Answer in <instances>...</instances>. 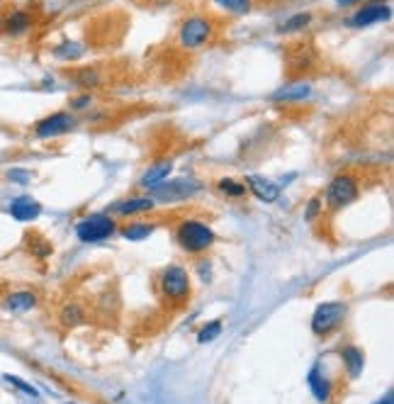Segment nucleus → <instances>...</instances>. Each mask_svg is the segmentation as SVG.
<instances>
[{"mask_svg":"<svg viewBox=\"0 0 394 404\" xmlns=\"http://www.w3.org/2000/svg\"><path fill=\"white\" fill-rule=\"evenodd\" d=\"M8 181H13L15 186H27L32 181V173L24 168H13V171H8Z\"/></svg>","mask_w":394,"mask_h":404,"instance_id":"nucleus-32","label":"nucleus"},{"mask_svg":"<svg viewBox=\"0 0 394 404\" xmlns=\"http://www.w3.org/2000/svg\"><path fill=\"white\" fill-rule=\"evenodd\" d=\"M156 227L158 224L153 222V219L134 217V219H129V222L120 224V227H117V234H120L125 242H144V239H148L153 232H156Z\"/></svg>","mask_w":394,"mask_h":404,"instance_id":"nucleus-13","label":"nucleus"},{"mask_svg":"<svg viewBox=\"0 0 394 404\" xmlns=\"http://www.w3.org/2000/svg\"><path fill=\"white\" fill-rule=\"evenodd\" d=\"M199 183L197 181H168L161 183V186L146 190V195H151L156 202H178V200H190L192 195L199 193Z\"/></svg>","mask_w":394,"mask_h":404,"instance_id":"nucleus-9","label":"nucleus"},{"mask_svg":"<svg viewBox=\"0 0 394 404\" xmlns=\"http://www.w3.org/2000/svg\"><path fill=\"white\" fill-rule=\"evenodd\" d=\"M173 239L178 249L188 256H202L217 244V234L207 222L197 217H183L173 227Z\"/></svg>","mask_w":394,"mask_h":404,"instance_id":"nucleus-2","label":"nucleus"},{"mask_svg":"<svg viewBox=\"0 0 394 404\" xmlns=\"http://www.w3.org/2000/svg\"><path fill=\"white\" fill-rule=\"evenodd\" d=\"M156 200L151 195H132V197H122V200H115L110 204L107 212L112 217H122V219H134L141 217V214H151L156 209Z\"/></svg>","mask_w":394,"mask_h":404,"instance_id":"nucleus-10","label":"nucleus"},{"mask_svg":"<svg viewBox=\"0 0 394 404\" xmlns=\"http://www.w3.org/2000/svg\"><path fill=\"white\" fill-rule=\"evenodd\" d=\"M348 305L344 300H334V302H321L311 314V334L326 339V336L336 334L341 326L346 324Z\"/></svg>","mask_w":394,"mask_h":404,"instance_id":"nucleus-5","label":"nucleus"},{"mask_svg":"<svg viewBox=\"0 0 394 404\" xmlns=\"http://www.w3.org/2000/svg\"><path fill=\"white\" fill-rule=\"evenodd\" d=\"M171 173H173V158H161V161H153V163H148V168L141 173V178H139L136 186H139L141 190H151V188L166 183Z\"/></svg>","mask_w":394,"mask_h":404,"instance_id":"nucleus-11","label":"nucleus"},{"mask_svg":"<svg viewBox=\"0 0 394 404\" xmlns=\"http://www.w3.org/2000/svg\"><path fill=\"white\" fill-rule=\"evenodd\" d=\"M83 54H85V47H83V44H78V42H64V44H59V47L54 49L56 59H64V61H76V59H80Z\"/></svg>","mask_w":394,"mask_h":404,"instance_id":"nucleus-25","label":"nucleus"},{"mask_svg":"<svg viewBox=\"0 0 394 404\" xmlns=\"http://www.w3.org/2000/svg\"><path fill=\"white\" fill-rule=\"evenodd\" d=\"M217 190L222 193V195H227V197H234V200H241V197H246V193H248L246 183L234 181V178H219Z\"/></svg>","mask_w":394,"mask_h":404,"instance_id":"nucleus-22","label":"nucleus"},{"mask_svg":"<svg viewBox=\"0 0 394 404\" xmlns=\"http://www.w3.org/2000/svg\"><path fill=\"white\" fill-rule=\"evenodd\" d=\"M76 125H78V120L73 112H51L34 125V137L37 139H54V137L73 132Z\"/></svg>","mask_w":394,"mask_h":404,"instance_id":"nucleus-8","label":"nucleus"},{"mask_svg":"<svg viewBox=\"0 0 394 404\" xmlns=\"http://www.w3.org/2000/svg\"><path fill=\"white\" fill-rule=\"evenodd\" d=\"M360 197V178L356 173H339L331 178V183L326 186V190L321 193L324 200V209L329 214L341 212L348 204H353Z\"/></svg>","mask_w":394,"mask_h":404,"instance_id":"nucleus-3","label":"nucleus"},{"mask_svg":"<svg viewBox=\"0 0 394 404\" xmlns=\"http://www.w3.org/2000/svg\"><path fill=\"white\" fill-rule=\"evenodd\" d=\"M5 380L10 382L13 387H17L20 392H24V395H29V397H39V392H37V387H32L29 382H24V380H20L17 375H5Z\"/></svg>","mask_w":394,"mask_h":404,"instance_id":"nucleus-31","label":"nucleus"},{"mask_svg":"<svg viewBox=\"0 0 394 404\" xmlns=\"http://www.w3.org/2000/svg\"><path fill=\"white\" fill-rule=\"evenodd\" d=\"M246 190L260 202H275L280 197V186L263 176H246Z\"/></svg>","mask_w":394,"mask_h":404,"instance_id":"nucleus-15","label":"nucleus"},{"mask_svg":"<svg viewBox=\"0 0 394 404\" xmlns=\"http://www.w3.org/2000/svg\"><path fill=\"white\" fill-rule=\"evenodd\" d=\"M59 324L64 326V329H76V326H83L85 321H88V312H85V307L78 302V300H69L64 307L59 309Z\"/></svg>","mask_w":394,"mask_h":404,"instance_id":"nucleus-18","label":"nucleus"},{"mask_svg":"<svg viewBox=\"0 0 394 404\" xmlns=\"http://www.w3.org/2000/svg\"><path fill=\"white\" fill-rule=\"evenodd\" d=\"M156 295L161 300L163 307L168 309H183L188 302H190L192 295V278L188 273L185 265L181 263H171L156 275Z\"/></svg>","mask_w":394,"mask_h":404,"instance_id":"nucleus-1","label":"nucleus"},{"mask_svg":"<svg viewBox=\"0 0 394 404\" xmlns=\"http://www.w3.org/2000/svg\"><path fill=\"white\" fill-rule=\"evenodd\" d=\"M10 214H13V219H17V222H34V219L42 214V204L29 195L15 197V200L10 202Z\"/></svg>","mask_w":394,"mask_h":404,"instance_id":"nucleus-20","label":"nucleus"},{"mask_svg":"<svg viewBox=\"0 0 394 404\" xmlns=\"http://www.w3.org/2000/svg\"><path fill=\"white\" fill-rule=\"evenodd\" d=\"M311 95V83L309 81H297V83H288L283 85V88H278L273 95H270V100L273 102H302L307 100Z\"/></svg>","mask_w":394,"mask_h":404,"instance_id":"nucleus-19","label":"nucleus"},{"mask_svg":"<svg viewBox=\"0 0 394 404\" xmlns=\"http://www.w3.org/2000/svg\"><path fill=\"white\" fill-rule=\"evenodd\" d=\"M339 356H341V363H344L348 380H358L363 368H365V354H363V349H358L356 344H346L341 346Z\"/></svg>","mask_w":394,"mask_h":404,"instance_id":"nucleus-17","label":"nucleus"},{"mask_svg":"<svg viewBox=\"0 0 394 404\" xmlns=\"http://www.w3.org/2000/svg\"><path fill=\"white\" fill-rule=\"evenodd\" d=\"M0 27L8 37H22L34 27V15L29 10H13L5 20H0Z\"/></svg>","mask_w":394,"mask_h":404,"instance_id":"nucleus-14","label":"nucleus"},{"mask_svg":"<svg viewBox=\"0 0 394 404\" xmlns=\"http://www.w3.org/2000/svg\"><path fill=\"white\" fill-rule=\"evenodd\" d=\"M76 83L80 85V88H100L102 85V76L100 71L95 69V66H83V69L76 74Z\"/></svg>","mask_w":394,"mask_h":404,"instance_id":"nucleus-23","label":"nucleus"},{"mask_svg":"<svg viewBox=\"0 0 394 404\" xmlns=\"http://www.w3.org/2000/svg\"><path fill=\"white\" fill-rule=\"evenodd\" d=\"M214 5L229 15H248L253 8V0H214Z\"/></svg>","mask_w":394,"mask_h":404,"instance_id":"nucleus-26","label":"nucleus"},{"mask_svg":"<svg viewBox=\"0 0 394 404\" xmlns=\"http://www.w3.org/2000/svg\"><path fill=\"white\" fill-rule=\"evenodd\" d=\"M360 3H365V0H336V5H341V8H358Z\"/></svg>","mask_w":394,"mask_h":404,"instance_id":"nucleus-34","label":"nucleus"},{"mask_svg":"<svg viewBox=\"0 0 394 404\" xmlns=\"http://www.w3.org/2000/svg\"><path fill=\"white\" fill-rule=\"evenodd\" d=\"M39 305V295L32 290H13L10 295L3 298V307L13 314H24V312H32Z\"/></svg>","mask_w":394,"mask_h":404,"instance_id":"nucleus-16","label":"nucleus"},{"mask_svg":"<svg viewBox=\"0 0 394 404\" xmlns=\"http://www.w3.org/2000/svg\"><path fill=\"white\" fill-rule=\"evenodd\" d=\"M314 61H316V56H314V51H311L309 44H293V49L288 51L290 71H295V74H304V71H309Z\"/></svg>","mask_w":394,"mask_h":404,"instance_id":"nucleus-21","label":"nucleus"},{"mask_svg":"<svg viewBox=\"0 0 394 404\" xmlns=\"http://www.w3.org/2000/svg\"><path fill=\"white\" fill-rule=\"evenodd\" d=\"M222 329H224V321L222 319H212L209 324H204L197 334V341L199 344H212L214 339L222 336Z\"/></svg>","mask_w":394,"mask_h":404,"instance_id":"nucleus-28","label":"nucleus"},{"mask_svg":"<svg viewBox=\"0 0 394 404\" xmlns=\"http://www.w3.org/2000/svg\"><path fill=\"white\" fill-rule=\"evenodd\" d=\"M375 404H394V397H392V392H387V395L382 397V400H377Z\"/></svg>","mask_w":394,"mask_h":404,"instance_id":"nucleus-35","label":"nucleus"},{"mask_svg":"<svg viewBox=\"0 0 394 404\" xmlns=\"http://www.w3.org/2000/svg\"><path fill=\"white\" fill-rule=\"evenodd\" d=\"M197 273L202 283H212V263L207 258H199L197 260Z\"/></svg>","mask_w":394,"mask_h":404,"instance_id":"nucleus-33","label":"nucleus"},{"mask_svg":"<svg viewBox=\"0 0 394 404\" xmlns=\"http://www.w3.org/2000/svg\"><path fill=\"white\" fill-rule=\"evenodd\" d=\"M27 251L32 253L34 258L44 260L54 253V246H51V242L44 237H27Z\"/></svg>","mask_w":394,"mask_h":404,"instance_id":"nucleus-24","label":"nucleus"},{"mask_svg":"<svg viewBox=\"0 0 394 404\" xmlns=\"http://www.w3.org/2000/svg\"><path fill=\"white\" fill-rule=\"evenodd\" d=\"M3 3H5V0H0V5H3Z\"/></svg>","mask_w":394,"mask_h":404,"instance_id":"nucleus-36","label":"nucleus"},{"mask_svg":"<svg viewBox=\"0 0 394 404\" xmlns=\"http://www.w3.org/2000/svg\"><path fill=\"white\" fill-rule=\"evenodd\" d=\"M307 385H309L311 395H314V400L319 404H329L331 397H334V382H331V377H326V372L319 365H314L309 370Z\"/></svg>","mask_w":394,"mask_h":404,"instance_id":"nucleus-12","label":"nucleus"},{"mask_svg":"<svg viewBox=\"0 0 394 404\" xmlns=\"http://www.w3.org/2000/svg\"><path fill=\"white\" fill-rule=\"evenodd\" d=\"M319 217H324V200H321V195H314L304 207V219L307 222H316Z\"/></svg>","mask_w":394,"mask_h":404,"instance_id":"nucleus-29","label":"nucleus"},{"mask_svg":"<svg viewBox=\"0 0 394 404\" xmlns=\"http://www.w3.org/2000/svg\"><path fill=\"white\" fill-rule=\"evenodd\" d=\"M390 18H392L390 0H367V3L358 5L356 13L348 18V27L363 29V27H370V25L385 22V20H390Z\"/></svg>","mask_w":394,"mask_h":404,"instance_id":"nucleus-7","label":"nucleus"},{"mask_svg":"<svg viewBox=\"0 0 394 404\" xmlns=\"http://www.w3.org/2000/svg\"><path fill=\"white\" fill-rule=\"evenodd\" d=\"M311 25V13H297L293 18H288L283 22V27H280V32L290 34V32H300V29L309 27Z\"/></svg>","mask_w":394,"mask_h":404,"instance_id":"nucleus-27","label":"nucleus"},{"mask_svg":"<svg viewBox=\"0 0 394 404\" xmlns=\"http://www.w3.org/2000/svg\"><path fill=\"white\" fill-rule=\"evenodd\" d=\"M93 102H95L93 95L83 93V95H76V98H71L69 107H71V112H85V110H90V107H93Z\"/></svg>","mask_w":394,"mask_h":404,"instance_id":"nucleus-30","label":"nucleus"},{"mask_svg":"<svg viewBox=\"0 0 394 404\" xmlns=\"http://www.w3.org/2000/svg\"><path fill=\"white\" fill-rule=\"evenodd\" d=\"M117 227H120L117 217H112L110 212H93V214H85L83 219H78V224H76V237L83 244H98L115 237Z\"/></svg>","mask_w":394,"mask_h":404,"instance_id":"nucleus-6","label":"nucleus"},{"mask_svg":"<svg viewBox=\"0 0 394 404\" xmlns=\"http://www.w3.org/2000/svg\"><path fill=\"white\" fill-rule=\"evenodd\" d=\"M214 32H217V22L209 15H190L178 27V47L185 51H197L212 42Z\"/></svg>","mask_w":394,"mask_h":404,"instance_id":"nucleus-4","label":"nucleus"}]
</instances>
